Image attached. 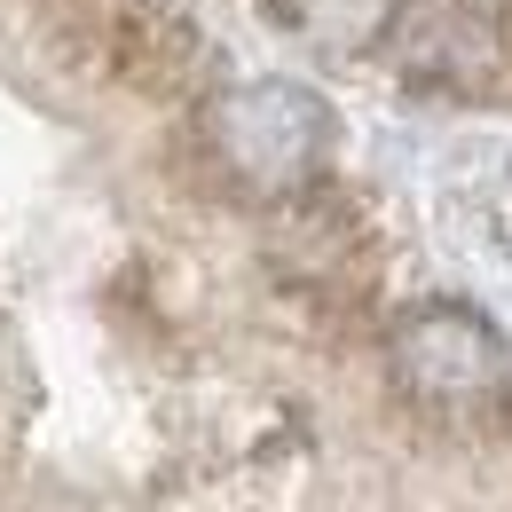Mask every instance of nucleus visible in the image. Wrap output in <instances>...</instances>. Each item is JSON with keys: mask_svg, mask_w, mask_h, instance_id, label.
<instances>
[{"mask_svg": "<svg viewBox=\"0 0 512 512\" xmlns=\"http://www.w3.org/2000/svg\"><path fill=\"white\" fill-rule=\"evenodd\" d=\"M268 8L316 56H379L402 24V0H268Z\"/></svg>", "mask_w": 512, "mask_h": 512, "instance_id": "6", "label": "nucleus"}, {"mask_svg": "<svg viewBox=\"0 0 512 512\" xmlns=\"http://www.w3.org/2000/svg\"><path fill=\"white\" fill-rule=\"evenodd\" d=\"M205 174L245 205H284L331 166V103L300 79H237L197 103Z\"/></svg>", "mask_w": 512, "mask_h": 512, "instance_id": "1", "label": "nucleus"}, {"mask_svg": "<svg viewBox=\"0 0 512 512\" xmlns=\"http://www.w3.org/2000/svg\"><path fill=\"white\" fill-rule=\"evenodd\" d=\"M268 213H276V268L292 284H355L363 229H355V213L339 197L300 190V197H284V205H268Z\"/></svg>", "mask_w": 512, "mask_h": 512, "instance_id": "5", "label": "nucleus"}, {"mask_svg": "<svg viewBox=\"0 0 512 512\" xmlns=\"http://www.w3.org/2000/svg\"><path fill=\"white\" fill-rule=\"evenodd\" d=\"M394 394L457 434H512V339L465 300H426L386 331Z\"/></svg>", "mask_w": 512, "mask_h": 512, "instance_id": "2", "label": "nucleus"}, {"mask_svg": "<svg viewBox=\"0 0 512 512\" xmlns=\"http://www.w3.org/2000/svg\"><path fill=\"white\" fill-rule=\"evenodd\" d=\"M48 8H56V16H64V24H79V32H87V24H95V8H103V0H48Z\"/></svg>", "mask_w": 512, "mask_h": 512, "instance_id": "7", "label": "nucleus"}, {"mask_svg": "<svg viewBox=\"0 0 512 512\" xmlns=\"http://www.w3.org/2000/svg\"><path fill=\"white\" fill-rule=\"evenodd\" d=\"M386 48L402 79L426 95H497V79H505V32L473 8H426V16L402 8Z\"/></svg>", "mask_w": 512, "mask_h": 512, "instance_id": "4", "label": "nucleus"}, {"mask_svg": "<svg viewBox=\"0 0 512 512\" xmlns=\"http://www.w3.org/2000/svg\"><path fill=\"white\" fill-rule=\"evenodd\" d=\"M87 40H95V64L142 103H205L213 95V40L182 0H103Z\"/></svg>", "mask_w": 512, "mask_h": 512, "instance_id": "3", "label": "nucleus"}]
</instances>
